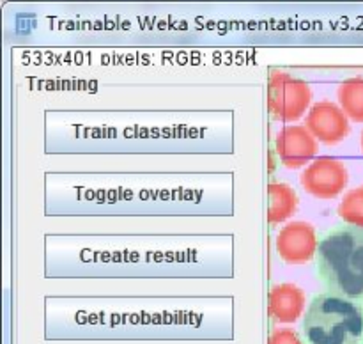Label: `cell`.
Here are the masks:
<instances>
[{"label": "cell", "mask_w": 363, "mask_h": 344, "mask_svg": "<svg viewBox=\"0 0 363 344\" xmlns=\"http://www.w3.org/2000/svg\"><path fill=\"white\" fill-rule=\"evenodd\" d=\"M319 282L330 293L363 301V227H332L319 238L315 252Z\"/></svg>", "instance_id": "1"}, {"label": "cell", "mask_w": 363, "mask_h": 344, "mask_svg": "<svg viewBox=\"0 0 363 344\" xmlns=\"http://www.w3.org/2000/svg\"><path fill=\"white\" fill-rule=\"evenodd\" d=\"M305 344H363V304L323 291L301 319Z\"/></svg>", "instance_id": "2"}, {"label": "cell", "mask_w": 363, "mask_h": 344, "mask_svg": "<svg viewBox=\"0 0 363 344\" xmlns=\"http://www.w3.org/2000/svg\"><path fill=\"white\" fill-rule=\"evenodd\" d=\"M312 101V87L286 71H272L268 78V112L275 121H298Z\"/></svg>", "instance_id": "3"}, {"label": "cell", "mask_w": 363, "mask_h": 344, "mask_svg": "<svg viewBox=\"0 0 363 344\" xmlns=\"http://www.w3.org/2000/svg\"><path fill=\"white\" fill-rule=\"evenodd\" d=\"M347 170L340 160L323 156L312 162L301 174V184L311 195L319 199H333L346 188Z\"/></svg>", "instance_id": "4"}, {"label": "cell", "mask_w": 363, "mask_h": 344, "mask_svg": "<svg viewBox=\"0 0 363 344\" xmlns=\"http://www.w3.org/2000/svg\"><path fill=\"white\" fill-rule=\"evenodd\" d=\"M277 252L287 265H305L318 252V234L307 222H289L277 236Z\"/></svg>", "instance_id": "5"}, {"label": "cell", "mask_w": 363, "mask_h": 344, "mask_svg": "<svg viewBox=\"0 0 363 344\" xmlns=\"http://www.w3.org/2000/svg\"><path fill=\"white\" fill-rule=\"evenodd\" d=\"M305 128L325 144H339L350 133V121L344 110L332 101H319L308 112Z\"/></svg>", "instance_id": "6"}, {"label": "cell", "mask_w": 363, "mask_h": 344, "mask_svg": "<svg viewBox=\"0 0 363 344\" xmlns=\"http://www.w3.org/2000/svg\"><path fill=\"white\" fill-rule=\"evenodd\" d=\"M277 155L287 169H298L318 152V142L305 126H287L275 138Z\"/></svg>", "instance_id": "7"}, {"label": "cell", "mask_w": 363, "mask_h": 344, "mask_svg": "<svg viewBox=\"0 0 363 344\" xmlns=\"http://www.w3.org/2000/svg\"><path fill=\"white\" fill-rule=\"evenodd\" d=\"M268 301V312L275 321L294 323L303 312L305 293L294 284H279L269 291Z\"/></svg>", "instance_id": "8"}, {"label": "cell", "mask_w": 363, "mask_h": 344, "mask_svg": "<svg viewBox=\"0 0 363 344\" xmlns=\"http://www.w3.org/2000/svg\"><path fill=\"white\" fill-rule=\"evenodd\" d=\"M269 208H268V222L280 223L293 216L298 209V195L293 187L282 181H272L268 184Z\"/></svg>", "instance_id": "9"}, {"label": "cell", "mask_w": 363, "mask_h": 344, "mask_svg": "<svg viewBox=\"0 0 363 344\" xmlns=\"http://www.w3.org/2000/svg\"><path fill=\"white\" fill-rule=\"evenodd\" d=\"M339 103L347 119L363 123V77L350 78L340 84Z\"/></svg>", "instance_id": "10"}, {"label": "cell", "mask_w": 363, "mask_h": 344, "mask_svg": "<svg viewBox=\"0 0 363 344\" xmlns=\"http://www.w3.org/2000/svg\"><path fill=\"white\" fill-rule=\"evenodd\" d=\"M339 216L347 226L363 227V187L354 188L344 195L339 206Z\"/></svg>", "instance_id": "11"}, {"label": "cell", "mask_w": 363, "mask_h": 344, "mask_svg": "<svg viewBox=\"0 0 363 344\" xmlns=\"http://www.w3.org/2000/svg\"><path fill=\"white\" fill-rule=\"evenodd\" d=\"M268 344H305V340L294 330L279 328L269 335Z\"/></svg>", "instance_id": "12"}, {"label": "cell", "mask_w": 363, "mask_h": 344, "mask_svg": "<svg viewBox=\"0 0 363 344\" xmlns=\"http://www.w3.org/2000/svg\"><path fill=\"white\" fill-rule=\"evenodd\" d=\"M360 144H362V151H363V131H362V138H360Z\"/></svg>", "instance_id": "13"}]
</instances>
